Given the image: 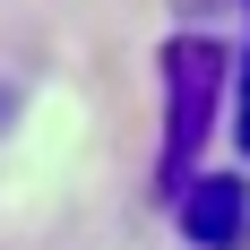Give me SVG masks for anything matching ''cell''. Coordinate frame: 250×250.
I'll return each instance as SVG.
<instances>
[{
  "instance_id": "obj_4",
  "label": "cell",
  "mask_w": 250,
  "mask_h": 250,
  "mask_svg": "<svg viewBox=\"0 0 250 250\" xmlns=\"http://www.w3.org/2000/svg\"><path fill=\"white\" fill-rule=\"evenodd\" d=\"M0 129H9V86H0Z\"/></svg>"
},
{
  "instance_id": "obj_1",
  "label": "cell",
  "mask_w": 250,
  "mask_h": 250,
  "mask_svg": "<svg viewBox=\"0 0 250 250\" xmlns=\"http://www.w3.org/2000/svg\"><path fill=\"white\" fill-rule=\"evenodd\" d=\"M225 43L216 35H173L155 78H164V147H155V190H181V173H199V147L216 138L225 112Z\"/></svg>"
},
{
  "instance_id": "obj_3",
  "label": "cell",
  "mask_w": 250,
  "mask_h": 250,
  "mask_svg": "<svg viewBox=\"0 0 250 250\" xmlns=\"http://www.w3.org/2000/svg\"><path fill=\"white\" fill-rule=\"evenodd\" d=\"M233 138H242V155H250V43H242V104H233Z\"/></svg>"
},
{
  "instance_id": "obj_2",
  "label": "cell",
  "mask_w": 250,
  "mask_h": 250,
  "mask_svg": "<svg viewBox=\"0 0 250 250\" xmlns=\"http://www.w3.org/2000/svg\"><path fill=\"white\" fill-rule=\"evenodd\" d=\"M173 216H181V233L199 250H242L250 242V181H233V173H181Z\"/></svg>"
}]
</instances>
